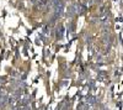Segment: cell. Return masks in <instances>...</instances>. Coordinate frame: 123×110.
<instances>
[{
	"label": "cell",
	"mask_w": 123,
	"mask_h": 110,
	"mask_svg": "<svg viewBox=\"0 0 123 110\" xmlns=\"http://www.w3.org/2000/svg\"><path fill=\"white\" fill-rule=\"evenodd\" d=\"M6 103H7V96H6V94H4L3 92H0V106H5L6 105Z\"/></svg>",
	"instance_id": "obj_1"
}]
</instances>
